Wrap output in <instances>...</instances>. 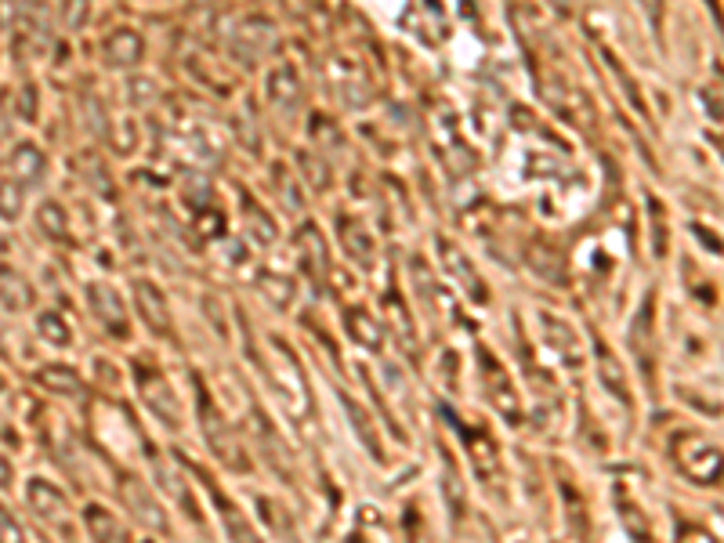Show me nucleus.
<instances>
[{
	"label": "nucleus",
	"instance_id": "29",
	"mask_svg": "<svg viewBox=\"0 0 724 543\" xmlns=\"http://www.w3.org/2000/svg\"><path fill=\"white\" fill-rule=\"evenodd\" d=\"M406 525H410V540L413 543H431L428 536H424V533H428V529H424V518L417 522V511H413V507L406 511Z\"/></svg>",
	"mask_w": 724,
	"mask_h": 543
},
{
	"label": "nucleus",
	"instance_id": "19",
	"mask_svg": "<svg viewBox=\"0 0 724 543\" xmlns=\"http://www.w3.org/2000/svg\"><path fill=\"white\" fill-rule=\"evenodd\" d=\"M301 254H305V268H312L315 283H323L326 279V247H323V239H319V232L315 229L301 232Z\"/></svg>",
	"mask_w": 724,
	"mask_h": 543
},
{
	"label": "nucleus",
	"instance_id": "27",
	"mask_svg": "<svg viewBox=\"0 0 724 543\" xmlns=\"http://www.w3.org/2000/svg\"><path fill=\"white\" fill-rule=\"evenodd\" d=\"M0 543H26L22 540V529H19V522L0 507Z\"/></svg>",
	"mask_w": 724,
	"mask_h": 543
},
{
	"label": "nucleus",
	"instance_id": "1",
	"mask_svg": "<svg viewBox=\"0 0 724 543\" xmlns=\"http://www.w3.org/2000/svg\"><path fill=\"white\" fill-rule=\"evenodd\" d=\"M268 373H272V384H276L279 399L294 420H308L312 417V395H308V381L301 366H297L294 352L286 348L283 341H268Z\"/></svg>",
	"mask_w": 724,
	"mask_h": 543
},
{
	"label": "nucleus",
	"instance_id": "6",
	"mask_svg": "<svg viewBox=\"0 0 724 543\" xmlns=\"http://www.w3.org/2000/svg\"><path fill=\"white\" fill-rule=\"evenodd\" d=\"M120 496H124V504L131 507V515L138 518L145 529H153V533H167V529H171L167 511L156 504V496L149 493V486H145L142 478H134V475L120 478Z\"/></svg>",
	"mask_w": 724,
	"mask_h": 543
},
{
	"label": "nucleus",
	"instance_id": "3",
	"mask_svg": "<svg viewBox=\"0 0 724 543\" xmlns=\"http://www.w3.org/2000/svg\"><path fill=\"white\" fill-rule=\"evenodd\" d=\"M196 406H200V428H203V435H207L210 449H214V453H218L225 464L243 467V453H239V446H236V439H232V431H229V424H225V417L214 410L210 391L203 388L200 377H196Z\"/></svg>",
	"mask_w": 724,
	"mask_h": 543
},
{
	"label": "nucleus",
	"instance_id": "20",
	"mask_svg": "<svg viewBox=\"0 0 724 543\" xmlns=\"http://www.w3.org/2000/svg\"><path fill=\"white\" fill-rule=\"evenodd\" d=\"M138 55H142V44H138L134 33H116V37L105 44V58L116 62V66H131V62H138Z\"/></svg>",
	"mask_w": 724,
	"mask_h": 543
},
{
	"label": "nucleus",
	"instance_id": "17",
	"mask_svg": "<svg viewBox=\"0 0 724 543\" xmlns=\"http://www.w3.org/2000/svg\"><path fill=\"white\" fill-rule=\"evenodd\" d=\"M37 381L44 384V388L58 391V395H73V399L84 395V381H80L73 370H66V366H48V370H40Z\"/></svg>",
	"mask_w": 724,
	"mask_h": 543
},
{
	"label": "nucleus",
	"instance_id": "26",
	"mask_svg": "<svg viewBox=\"0 0 724 543\" xmlns=\"http://www.w3.org/2000/svg\"><path fill=\"white\" fill-rule=\"evenodd\" d=\"M261 286H265L268 294H272V301H276L279 308L290 301V290H294V286H290V279H272V276H261Z\"/></svg>",
	"mask_w": 724,
	"mask_h": 543
},
{
	"label": "nucleus",
	"instance_id": "15",
	"mask_svg": "<svg viewBox=\"0 0 724 543\" xmlns=\"http://www.w3.org/2000/svg\"><path fill=\"white\" fill-rule=\"evenodd\" d=\"M87 529H91V533H95V543H131V533H127L124 525L116 522L113 515H109V511H105V507H87Z\"/></svg>",
	"mask_w": 724,
	"mask_h": 543
},
{
	"label": "nucleus",
	"instance_id": "2",
	"mask_svg": "<svg viewBox=\"0 0 724 543\" xmlns=\"http://www.w3.org/2000/svg\"><path fill=\"white\" fill-rule=\"evenodd\" d=\"M674 460L699 486H710L721 475V449L714 439H706L703 431H681L674 439Z\"/></svg>",
	"mask_w": 724,
	"mask_h": 543
},
{
	"label": "nucleus",
	"instance_id": "21",
	"mask_svg": "<svg viewBox=\"0 0 724 543\" xmlns=\"http://www.w3.org/2000/svg\"><path fill=\"white\" fill-rule=\"evenodd\" d=\"M29 500H33V507H37L40 515H58L62 511V504H66V496L58 493L55 486H48V482H33L29 486Z\"/></svg>",
	"mask_w": 724,
	"mask_h": 543
},
{
	"label": "nucleus",
	"instance_id": "5",
	"mask_svg": "<svg viewBox=\"0 0 724 543\" xmlns=\"http://www.w3.org/2000/svg\"><path fill=\"white\" fill-rule=\"evenodd\" d=\"M442 417L449 420V424H453V428H457V435L460 439H464V446H467V453H471V464H475V471L482 478H493L496 471H500V449H496V442L489 439L486 431L482 428H467L464 420L457 417V413L449 410V406H442Z\"/></svg>",
	"mask_w": 724,
	"mask_h": 543
},
{
	"label": "nucleus",
	"instance_id": "13",
	"mask_svg": "<svg viewBox=\"0 0 724 543\" xmlns=\"http://www.w3.org/2000/svg\"><path fill=\"white\" fill-rule=\"evenodd\" d=\"M341 402H344V413H348V420H352L355 435L362 439V446L370 449V457L377 460V464H384V449H381V439H377V431H373L370 413L362 410V406L352 399V395H348V391H341Z\"/></svg>",
	"mask_w": 724,
	"mask_h": 543
},
{
	"label": "nucleus",
	"instance_id": "31",
	"mask_svg": "<svg viewBox=\"0 0 724 543\" xmlns=\"http://www.w3.org/2000/svg\"><path fill=\"white\" fill-rule=\"evenodd\" d=\"M641 4L648 8V15H659V8H663V0H641Z\"/></svg>",
	"mask_w": 724,
	"mask_h": 543
},
{
	"label": "nucleus",
	"instance_id": "11",
	"mask_svg": "<svg viewBox=\"0 0 724 543\" xmlns=\"http://www.w3.org/2000/svg\"><path fill=\"white\" fill-rule=\"evenodd\" d=\"M91 301H95L98 319H102V323L109 326L116 337L127 334V308H124V301H120V294H116L113 286L95 283V286H91Z\"/></svg>",
	"mask_w": 724,
	"mask_h": 543
},
{
	"label": "nucleus",
	"instance_id": "22",
	"mask_svg": "<svg viewBox=\"0 0 724 543\" xmlns=\"http://www.w3.org/2000/svg\"><path fill=\"white\" fill-rule=\"evenodd\" d=\"M388 312L395 315V337H399V344L406 348V352H417V341H413V323L410 315H406V308H402V301L395 294L388 297Z\"/></svg>",
	"mask_w": 724,
	"mask_h": 543
},
{
	"label": "nucleus",
	"instance_id": "12",
	"mask_svg": "<svg viewBox=\"0 0 724 543\" xmlns=\"http://www.w3.org/2000/svg\"><path fill=\"white\" fill-rule=\"evenodd\" d=\"M594 352H598V377H601V384L616 395V399H623L630 406V388H627V373H623V366H620V359L612 355V348L601 337H594Z\"/></svg>",
	"mask_w": 724,
	"mask_h": 543
},
{
	"label": "nucleus",
	"instance_id": "4",
	"mask_svg": "<svg viewBox=\"0 0 724 543\" xmlns=\"http://www.w3.org/2000/svg\"><path fill=\"white\" fill-rule=\"evenodd\" d=\"M478 370H482V384H486V395L496 410L504 413L507 420H522V406H518L515 384L507 377V370L496 362V355L489 348H478Z\"/></svg>",
	"mask_w": 724,
	"mask_h": 543
},
{
	"label": "nucleus",
	"instance_id": "14",
	"mask_svg": "<svg viewBox=\"0 0 724 543\" xmlns=\"http://www.w3.org/2000/svg\"><path fill=\"white\" fill-rule=\"evenodd\" d=\"M652 305H645L638 315H634V323H630V348L638 355L641 362V373H645V381H652V348H648V337H652Z\"/></svg>",
	"mask_w": 724,
	"mask_h": 543
},
{
	"label": "nucleus",
	"instance_id": "23",
	"mask_svg": "<svg viewBox=\"0 0 724 543\" xmlns=\"http://www.w3.org/2000/svg\"><path fill=\"white\" fill-rule=\"evenodd\" d=\"M562 493H565V511H569V518H572V529H576L580 540H587V515H583L580 493H576L572 486H565V482H562Z\"/></svg>",
	"mask_w": 724,
	"mask_h": 543
},
{
	"label": "nucleus",
	"instance_id": "10",
	"mask_svg": "<svg viewBox=\"0 0 724 543\" xmlns=\"http://www.w3.org/2000/svg\"><path fill=\"white\" fill-rule=\"evenodd\" d=\"M442 261H446V268L453 272V279H457V283L464 286L467 294L475 297V305H486V301H489V290H486V283H482V279L475 276L471 261H467L457 247H449V243H442Z\"/></svg>",
	"mask_w": 724,
	"mask_h": 543
},
{
	"label": "nucleus",
	"instance_id": "7",
	"mask_svg": "<svg viewBox=\"0 0 724 543\" xmlns=\"http://www.w3.org/2000/svg\"><path fill=\"white\" fill-rule=\"evenodd\" d=\"M138 391H142L145 406H149V410H153L167 428H181V402H178V395H174V388L163 381L160 373L138 366Z\"/></svg>",
	"mask_w": 724,
	"mask_h": 543
},
{
	"label": "nucleus",
	"instance_id": "18",
	"mask_svg": "<svg viewBox=\"0 0 724 543\" xmlns=\"http://www.w3.org/2000/svg\"><path fill=\"white\" fill-rule=\"evenodd\" d=\"M620 518H623V529H627L630 536L638 543H652V522H648V515L641 511L630 496L620 493Z\"/></svg>",
	"mask_w": 724,
	"mask_h": 543
},
{
	"label": "nucleus",
	"instance_id": "30",
	"mask_svg": "<svg viewBox=\"0 0 724 543\" xmlns=\"http://www.w3.org/2000/svg\"><path fill=\"white\" fill-rule=\"evenodd\" d=\"M11 482V467H8V460L0 457V486H8Z\"/></svg>",
	"mask_w": 724,
	"mask_h": 543
},
{
	"label": "nucleus",
	"instance_id": "32",
	"mask_svg": "<svg viewBox=\"0 0 724 543\" xmlns=\"http://www.w3.org/2000/svg\"><path fill=\"white\" fill-rule=\"evenodd\" d=\"M551 4H554V8H569L572 0H551Z\"/></svg>",
	"mask_w": 724,
	"mask_h": 543
},
{
	"label": "nucleus",
	"instance_id": "8",
	"mask_svg": "<svg viewBox=\"0 0 724 543\" xmlns=\"http://www.w3.org/2000/svg\"><path fill=\"white\" fill-rule=\"evenodd\" d=\"M196 475H200V478H203V486L210 489V500H214V507H218L221 525H225V533H229V540H232V543H261V536L254 533V525L247 522V515H243V511H239V507L232 504L229 496H225L218 486H214V482H210L207 471H200V467H196Z\"/></svg>",
	"mask_w": 724,
	"mask_h": 543
},
{
	"label": "nucleus",
	"instance_id": "28",
	"mask_svg": "<svg viewBox=\"0 0 724 543\" xmlns=\"http://www.w3.org/2000/svg\"><path fill=\"white\" fill-rule=\"evenodd\" d=\"M677 543H717V540L706 533V529H699V525H681V529H677Z\"/></svg>",
	"mask_w": 724,
	"mask_h": 543
},
{
	"label": "nucleus",
	"instance_id": "24",
	"mask_svg": "<svg viewBox=\"0 0 724 543\" xmlns=\"http://www.w3.org/2000/svg\"><path fill=\"white\" fill-rule=\"evenodd\" d=\"M40 337H48V341L58 344V348H66V344H69L66 323H62V319H58L55 312H44V315H40Z\"/></svg>",
	"mask_w": 724,
	"mask_h": 543
},
{
	"label": "nucleus",
	"instance_id": "25",
	"mask_svg": "<svg viewBox=\"0 0 724 543\" xmlns=\"http://www.w3.org/2000/svg\"><path fill=\"white\" fill-rule=\"evenodd\" d=\"M40 225H44L51 236H62V232H66V218H62V210H58L55 203L40 207Z\"/></svg>",
	"mask_w": 724,
	"mask_h": 543
},
{
	"label": "nucleus",
	"instance_id": "33",
	"mask_svg": "<svg viewBox=\"0 0 724 543\" xmlns=\"http://www.w3.org/2000/svg\"><path fill=\"white\" fill-rule=\"evenodd\" d=\"M348 543H362V540H359V536H355V540H348Z\"/></svg>",
	"mask_w": 724,
	"mask_h": 543
},
{
	"label": "nucleus",
	"instance_id": "9",
	"mask_svg": "<svg viewBox=\"0 0 724 543\" xmlns=\"http://www.w3.org/2000/svg\"><path fill=\"white\" fill-rule=\"evenodd\" d=\"M134 305H138L142 319L149 323V330L171 334V312H167V297L160 294V286H153L149 279H138L134 283Z\"/></svg>",
	"mask_w": 724,
	"mask_h": 543
},
{
	"label": "nucleus",
	"instance_id": "16",
	"mask_svg": "<svg viewBox=\"0 0 724 543\" xmlns=\"http://www.w3.org/2000/svg\"><path fill=\"white\" fill-rule=\"evenodd\" d=\"M344 323H348V334L355 337V341L362 344V348H370V352H377L384 344V334L381 326L373 323L370 312H362V308H348V315H344Z\"/></svg>",
	"mask_w": 724,
	"mask_h": 543
}]
</instances>
